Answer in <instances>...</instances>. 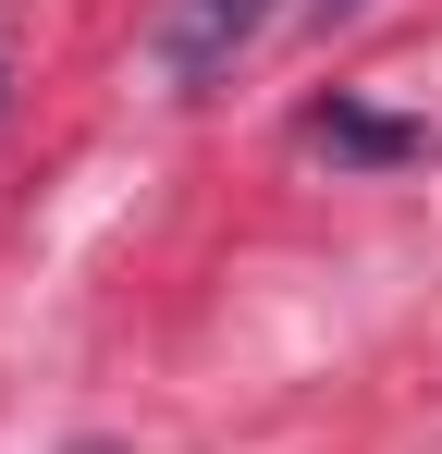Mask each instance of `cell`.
<instances>
[{
	"instance_id": "cell-3",
	"label": "cell",
	"mask_w": 442,
	"mask_h": 454,
	"mask_svg": "<svg viewBox=\"0 0 442 454\" xmlns=\"http://www.w3.org/2000/svg\"><path fill=\"white\" fill-rule=\"evenodd\" d=\"M357 12H368V0H307V25H357Z\"/></svg>"
},
{
	"instance_id": "cell-2",
	"label": "cell",
	"mask_w": 442,
	"mask_h": 454,
	"mask_svg": "<svg viewBox=\"0 0 442 454\" xmlns=\"http://www.w3.org/2000/svg\"><path fill=\"white\" fill-rule=\"evenodd\" d=\"M307 148H332V160H357V172H406V160H430L442 136L430 123H406V111H368V98H307Z\"/></svg>"
},
{
	"instance_id": "cell-4",
	"label": "cell",
	"mask_w": 442,
	"mask_h": 454,
	"mask_svg": "<svg viewBox=\"0 0 442 454\" xmlns=\"http://www.w3.org/2000/svg\"><path fill=\"white\" fill-rule=\"evenodd\" d=\"M74 454H123V442H74Z\"/></svg>"
},
{
	"instance_id": "cell-1",
	"label": "cell",
	"mask_w": 442,
	"mask_h": 454,
	"mask_svg": "<svg viewBox=\"0 0 442 454\" xmlns=\"http://www.w3.org/2000/svg\"><path fill=\"white\" fill-rule=\"evenodd\" d=\"M271 12H283V0H172V12H160V74L185 86V98L221 86L258 37H271Z\"/></svg>"
}]
</instances>
